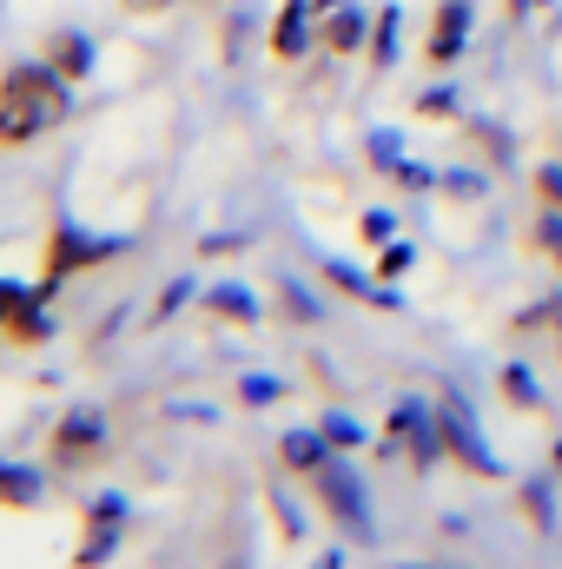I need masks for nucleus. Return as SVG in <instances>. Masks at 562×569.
<instances>
[{"instance_id":"1","label":"nucleus","mask_w":562,"mask_h":569,"mask_svg":"<svg viewBox=\"0 0 562 569\" xmlns=\"http://www.w3.org/2000/svg\"><path fill=\"white\" fill-rule=\"evenodd\" d=\"M73 113V80H60L47 60H13L0 73V146H33Z\"/></svg>"},{"instance_id":"2","label":"nucleus","mask_w":562,"mask_h":569,"mask_svg":"<svg viewBox=\"0 0 562 569\" xmlns=\"http://www.w3.org/2000/svg\"><path fill=\"white\" fill-rule=\"evenodd\" d=\"M113 252H120V239H93V232H80V226H53V232H47V266H40V284H33V291L53 305V291L73 279V272L107 266Z\"/></svg>"},{"instance_id":"3","label":"nucleus","mask_w":562,"mask_h":569,"mask_svg":"<svg viewBox=\"0 0 562 569\" xmlns=\"http://www.w3.org/2000/svg\"><path fill=\"white\" fill-rule=\"evenodd\" d=\"M311 490H318V510H324L338 530L371 537V503H364V483H358V470H351L344 457H331L324 470H311Z\"/></svg>"},{"instance_id":"4","label":"nucleus","mask_w":562,"mask_h":569,"mask_svg":"<svg viewBox=\"0 0 562 569\" xmlns=\"http://www.w3.org/2000/svg\"><path fill=\"white\" fill-rule=\"evenodd\" d=\"M0 338H7V345H47V338H53L47 298H40L33 284L7 279V272H0Z\"/></svg>"},{"instance_id":"5","label":"nucleus","mask_w":562,"mask_h":569,"mask_svg":"<svg viewBox=\"0 0 562 569\" xmlns=\"http://www.w3.org/2000/svg\"><path fill=\"white\" fill-rule=\"evenodd\" d=\"M384 450H404L411 470H430V463L443 457V430H436V418L423 411L418 398H404V405L391 411V425H384Z\"/></svg>"},{"instance_id":"6","label":"nucleus","mask_w":562,"mask_h":569,"mask_svg":"<svg viewBox=\"0 0 562 569\" xmlns=\"http://www.w3.org/2000/svg\"><path fill=\"white\" fill-rule=\"evenodd\" d=\"M93 457H107V418H100L93 405H73V411L53 425V463H60V470H80V463H93Z\"/></svg>"},{"instance_id":"7","label":"nucleus","mask_w":562,"mask_h":569,"mask_svg":"<svg viewBox=\"0 0 562 569\" xmlns=\"http://www.w3.org/2000/svg\"><path fill=\"white\" fill-rule=\"evenodd\" d=\"M436 430H443V457H456L470 477H503V463L483 450V437H476L470 411H463L456 398H443V405H436Z\"/></svg>"},{"instance_id":"8","label":"nucleus","mask_w":562,"mask_h":569,"mask_svg":"<svg viewBox=\"0 0 562 569\" xmlns=\"http://www.w3.org/2000/svg\"><path fill=\"white\" fill-rule=\"evenodd\" d=\"M120 530H127V503L120 497H93L87 530H80V550H73V569H100L120 550Z\"/></svg>"},{"instance_id":"9","label":"nucleus","mask_w":562,"mask_h":569,"mask_svg":"<svg viewBox=\"0 0 562 569\" xmlns=\"http://www.w3.org/2000/svg\"><path fill=\"white\" fill-rule=\"evenodd\" d=\"M331 7H338V0H284L279 20H272V53H279V60H304V47L318 40V27H324Z\"/></svg>"},{"instance_id":"10","label":"nucleus","mask_w":562,"mask_h":569,"mask_svg":"<svg viewBox=\"0 0 562 569\" xmlns=\"http://www.w3.org/2000/svg\"><path fill=\"white\" fill-rule=\"evenodd\" d=\"M463 40H470V0H443V7L430 13L423 60H430V67H450V60L463 53Z\"/></svg>"},{"instance_id":"11","label":"nucleus","mask_w":562,"mask_h":569,"mask_svg":"<svg viewBox=\"0 0 562 569\" xmlns=\"http://www.w3.org/2000/svg\"><path fill=\"white\" fill-rule=\"evenodd\" d=\"M318 47L324 53H358V47H371V13L364 7H351V0H338L331 13H324V27H318Z\"/></svg>"},{"instance_id":"12","label":"nucleus","mask_w":562,"mask_h":569,"mask_svg":"<svg viewBox=\"0 0 562 569\" xmlns=\"http://www.w3.org/2000/svg\"><path fill=\"white\" fill-rule=\"evenodd\" d=\"M40 60H47V67H53L60 80H73V87H80V80L93 73V40H87L80 27H60V33H47Z\"/></svg>"},{"instance_id":"13","label":"nucleus","mask_w":562,"mask_h":569,"mask_svg":"<svg viewBox=\"0 0 562 569\" xmlns=\"http://www.w3.org/2000/svg\"><path fill=\"white\" fill-rule=\"evenodd\" d=\"M279 457H284V470L311 477V470H324L338 450H331V437H324V430H284V437H279Z\"/></svg>"},{"instance_id":"14","label":"nucleus","mask_w":562,"mask_h":569,"mask_svg":"<svg viewBox=\"0 0 562 569\" xmlns=\"http://www.w3.org/2000/svg\"><path fill=\"white\" fill-rule=\"evenodd\" d=\"M33 503H40V470L0 463V510H33Z\"/></svg>"},{"instance_id":"15","label":"nucleus","mask_w":562,"mask_h":569,"mask_svg":"<svg viewBox=\"0 0 562 569\" xmlns=\"http://www.w3.org/2000/svg\"><path fill=\"white\" fill-rule=\"evenodd\" d=\"M205 311H212V318H232V325H252V318H259V298L239 291V284H212V291H205Z\"/></svg>"},{"instance_id":"16","label":"nucleus","mask_w":562,"mask_h":569,"mask_svg":"<svg viewBox=\"0 0 562 569\" xmlns=\"http://www.w3.org/2000/svg\"><path fill=\"white\" fill-rule=\"evenodd\" d=\"M503 398H510L516 411H543V391H536L530 365H503Z\"/></svg>"},{"instance_id":"17","label":"nucleus","mask_w":562,"mask_h":569,"mask_svg":"<svg viewBox=\"0 0 562 569\" xmlns=\"http://www.w3.org/2000/svg\"><path fill=\"white\" fill-rule=\"evenodd\" d=\"M530 246H536V252H543V259H550V266L562 272V212H543V206H536V226H530Z\"/></svg>"},{"instance_id":"18","label":"nucleus","mask_w":562,"mask_h":569,"mask_svg":"<svg viewBox=\"0 0 562 569\" xmlns=\"http://www.w3.org/2000/svg\"><path fill=\"white\" fill-rule=\"evenodd\" d=\"M398 20H404L398 7H384V13L371 20V60H378V67H391V60H398Z\"/></svg>"},{"instance_id":"19","label":"nucleus","mask_w":562,"mask_h":569,"mask_svg":"<svg viewBox=\"0 0 562 569\" xmlns=\"http://www.w3.org/2000/svg\"><path fill=\"white\" fill-rule=\"evenodd\" d=\"M516 503H523V517H530L536 530H550V523H556V503H550V483H543V477H530V483L516 490Z\"/></svg>"},{"instance_id":"20","label":"nucleus","mask_w":562,"mask_h":569,"mask_svg":"<svg viewBox=\"0 0 562 569\" xmlns=\"http://www.w3.org/2000/svg\"><path fill=\"white\" fill-rule=\"evenodd\" d=\"M324 279L338 284V291H351V298H364V305H398L391 291H378V284H364L358 272H344V266H324Z\"/></svg>"},{"instance_id":"21","label":"nucleus","mask_w":562,"mask_h":569,"mask_svg":"<svg viewBox=\"0 0 562 569\" xmlns=\"http://www.w3.org/2000/svg\"><path fill=\"white\" fill-rule=\"evenodd\" d=\"M530 192H536L543 212H562V166H536L530 172Z\"/></svg>"},{"instance_id":"22","label":"nucleus","mask_w":562,"mask_h":569,"mask_svg":"<svg viewBox=\"0 0 562 569\" xmlns=\"http://www.w3.org/2000/svg\"><path fill=\"white\" fill-rule=\"evenodd\" d=\"M324 437H331V450H338V457H344V450H358V443H364V430L351 425V418H324Z\"/></svg>"},{"instance_id":"23","label":"nucleus","mask_w":562,"mask_h":569,"mask_svg":"<svg viewBox=\"0 0 562 569\" xmlns=\"http://www.w3.org/2000/svg\"><path fill=\"white\" fill-rule=\"evenodd\" d=\"M239 391H245V405H279V398H284V385H279V378H265V371H259V378H245Z\"/></svg>"},{"instance_id":"24","label":"nucleus","mask_w":562,"mask_h":569,"mask_svg":"<svg viewBox=\"0 0 562 569\" xmlns=\"http://www.w3.org/2000/svg\"><path fill=\"white\" fill-rule=\"evenodd\" d=\"M358 232H364V246H391V232H398V226H391V212H364V219H358Z\"/></svg>"},{"instance_id":"25","label":"nucleus","mask_w":562,"mask_h":569,"mask_svg":"<svg viewBox=\"0 0 562 569\" xmlns=\"http://www.w3.org/2000/svg\"><path fill=\"white\" fill-rule=\"evenodd\" d=\"M398 186H404V192H430V186H436V179H430V172H423V166H398Z\"/></svg>"},{"instance_id":"26","label":"nucleus","mask_w":562,"mask_h":569,"mask_svg":"<svg viewBox=\"0 0 562 569\" xmlns=\"http://www.w3.org/2000/svg\"><path fill=\"white\" fill-rule=\"evenodd\" d=\"M404 266H411V246H391V252H384V279H398Z\"/></svg>"},{"instance_id":"27","label":"nucleus","mask_w":562,"mask_h":569,"mask_svg":"<svg viewBox=\"0 0 562 569\" xmlns=\"http://www.w3.org/2000/svg\"><path fill=\"white\" fill-rule=\"evenodd\" d=\"M127 13H165V7H179V0H120Z\"/></svg>"},{"instance_id":"28","label":"nucleus","mask_w":562,"mask_h":569,"mask_svg":"<svg viewBox=\"0 0 562 569\" xmlns=\"http://www.w3.org/2000/svg\"><path fill=\"white\" fill-rule=\"evenodd\" d=\"M550 470H556V477H562V437H556V443H550Z\"/></svg>"},{"instance_id":"29","label":"nucleus","mask_w":562,"mask_h":569,"mask_svg":"<svg viewBox=\"0 0 562 569\" xmlns=\"http://www.w3.org/2000/svg\"><path fill=\"white\" fill-rule=\"evenodd\" d=\"M398 569H430V563H398Z\"/></svg>"},{"instance_id":"30","label":"nucleus","mask_w":562,"mask_h":569,"mask_svg":"<svg viewBox=\"0 0 562 569\" xmlns=\"http://www.w3.org/2000/svg\"><path fill=\"white\" fill-rule=\"evenodd\" d=\"M556 351H562V331H556Z\"/></svg>"}]
</instances>
